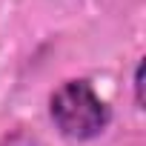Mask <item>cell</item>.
<instances>
[{"label": "cell", "instance_id": "cell-1", "mask_svg": "<svg viewBox=\"0 0 146 146\" xmlns=\"http://www.w3.org/2000/svg\"><path fill=\"white\" fill-rule=\"evenodd\" d=\"M49 112L60 135H66L69 140H92L112 120L106 100L92 89L89 80L60 83L49 100Z\"/></svg>", "mask_w": 146, "mask_h": 146}, {"label": "cell", "instance_id": "cell-2", "mask_svg": "<svg viewBox=\"0 0 146 146\" xmlns=\"http://www.w3.org/2000/svg\"><path fill=\"white\" fill-rule=\"evenodd\" d=\"M0 146H37L35 143V137L32 135H26V132H12V135H6L3 140H0Z\"/></svg>", "mask_w": 146, "mask_h": 146}]
</instances>
